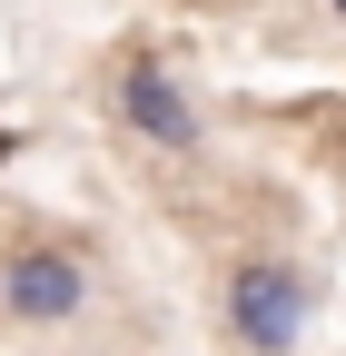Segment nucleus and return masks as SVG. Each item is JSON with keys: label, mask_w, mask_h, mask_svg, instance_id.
Listing matches in <instances>:
<instances>
[{"label": "nucleus", "mask_w": 346, "mask_h": 356, "mask_svg": "<svg viewBox=\"0 0 346 356\" xmlns=\"http://www.w3.org/2000/svg\"><path fill=\"white\" fill-rule=\"evenodd\" d=\"M109 119L129 129V139H149V149H168V159H188V149L208 139V119H198V99L179 89V70H168L158 50H119V60H109Z\"/></svg>", "instance_id": "obj_2"}, {"label": "nucleus", "mask_w": 346, "mask_h": 356, "mask_svg": "<svg viewBox=\"0 0 346 356\" xmlns=\"http://www.w3.org/2000/svg\"><path fill=\"white\" fill-rule=\"evenodd\" d=\"M10 149H20V139H10V129H0V159H10Z\"/></svg>", "instance_id": "obj_4"}, {"label": "nucleus", "mask_w": 346, "mask_h": 356, "mask_svg": "<svg viewBox=\"0 0 346 356\" xmlns=\"http://www.w3.org/2000/svg\"><path fill=\"white\" fill-rule=\"evenodd\" d=\"M327 10H336V20H346V0H327Z\"/></svg>", "instance_id": "obj_5"}, {"label": "nucleus", "mask_w": 346, "mask_h": 356, "mask_svg": "<svg viewBox=\"0 0 346 356\" xmlns=\"http://www.w3.org/2000/svg\"><path fill=\"white\" fill-rule=\"evenodd\" d=\"M0 307H10L20 327H69L79 307H90V248H69V238L0 248Z\"/></svg>", "instance_id": "obj_3"}, {"label": "nucleus", "mask_w": 346, "mask_h": 356, "mask_svg": "<svg viewBox=\"0 0 346 356\" xmlns=\"http://www.w3.org/2000/svg\"><path fill=\"white\" fill-rule=\"evenodd\" d=\"M218 327H228L238 356H297V346H307V327H317V277H307L297 257L257 248V257L228 267V287H218Z\"/></svg>", "instance_id": "obj_1"}]
</instances>
